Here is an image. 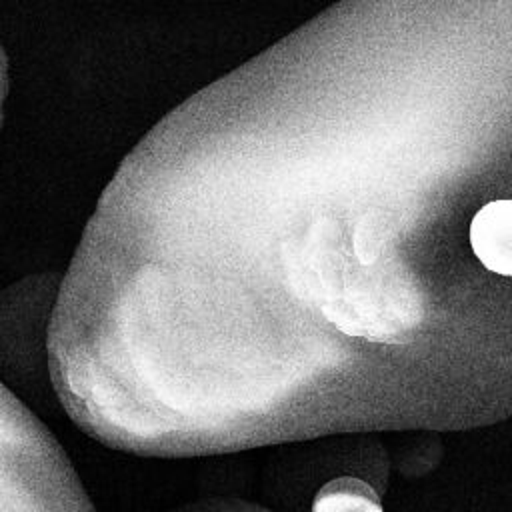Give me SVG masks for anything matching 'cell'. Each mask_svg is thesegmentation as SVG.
Segmentation results:
<instances>
[{"label": "cell", "mask_w": 512, "mask_h": 512, "mask_svg": "<svg viewBox=\"0 0 512 512\" xmlns=\"http://www.w3.org/2000/svg\"><path fill=\"white\" fill-rule=\"evenodd\" d=\"M0 512H96L62 444L2 382Z\"/></svg>", "instance_id": "cell-1"}, {"label": "cell", "mask_w": 512, "mask_h": 512, "mask_svg": "<svg viewBox=\"0 0 512 512\" xmlns=\"http://www.w3.org/2000/svg\"><path fill=\"white\" fill-rule=\"evenodd\" d=\"M468 238L488 272L512 278V198L484 204L472 216Z\"/></svg>", "instance_id": "cell-2"}, {"label": "cell", "mask_w": 512, "mask_h": 512, "mask_svg": "<svg viewBox=\"0 0 512 512\" xmlns=\"http://www.w3.org/2000/svg\"><path fill=\"white\" fill-rule=\"evenodd\" d=\"M312 512H382V504L368 482L340 476L316 492Z\"/></svg>", "instance_id": "cell-3"}, {"label": "cell", "mask_w": 512, "mask_h": 512, "mask_svg": "<svg viewBox=\"0 0 512 512\" xmlns=\"http://www.w3.org/2000/svg\"><path fill=\"white\" fill-rule=\"evenodd\" d=\"M180 512H268V510L254 504L240 502V500H210V502L188 506Z\"/></svg>", "instance_id": "cell-4"}, {"label": "cell", "mask_w": 512, "mask_h": 512, "mask_svg": "<svg viewBox=\"0 0 512 512\" xmlns=\"http://www.w3.org/2000/svg\"><path fill=\"white\" fill-rule=\"evenodd\" d=\"M6 96H8V58L0 44V128H2V118H4Z\"/></svg>", "instance_id": "cell-5"}]
</instances>
